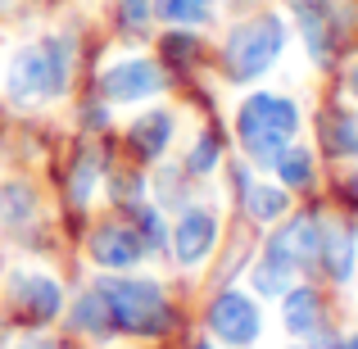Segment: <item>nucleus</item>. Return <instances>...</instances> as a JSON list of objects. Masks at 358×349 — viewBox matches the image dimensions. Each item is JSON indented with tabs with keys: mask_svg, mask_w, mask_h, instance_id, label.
Segmentation results:
<instances>
[{
	"mask_svg": "<svg viewBox=\"0 0 358 349\" xmlns=\"http://www.w3.org/2000/svg\"><path fill=\"white\" fill-rule=\"evenodd\" d=\"M213 245H218V213L204 204H186L173 227V259L182 268H195L213 254Z\"/></svg>",
	"mask_w": 358,
	"mask_h": 349,
	"instance_id": "obj_8",
	"label": "nucleus"
},
{
	"mask_svg": "<svg viewBox=\"0 0 358 349\" xmlns=\"http://www.w3.org/2000/svg\"><path fill=\"white\" fill-rule=\"evenodd\" d=\"M295 131H299V109H295V100H286V96L254 91L236 109V136H241L245 155H250L254 164L272 168V159L295 141Z\"/></svg>",
	"mask_w": 358,
	"mask_h": 349,
	"instance_id": "obj_3",
	"label": "nucleus"
},
{
	"mask_svg": "<svg viewBox=\"0 0 358 349\" xmlns=\"http://www.w3.org/2000/svg\"><path fill=\"white\" fill-rule=\"evenodd\" d=\"M155 18L173 27H195L213 18V0H155Z\"/></svg>",
	"mask_w": 358,
	"mask_h": 349,
	"instance_id": "obj_17",
	"label": "nucleus"
},
{
	"mask_svg": "<svg viewBox=\"0 0 358 349\" xmlns=\"http://www.w3.org/2000/svg\"><path fill=\"white\" fill-rule=\"evenodd\" d=\"M290 9L299 18V32H304V45L313 55V64H331L354 14H345L341 0H290Z\"/></svg>",
	"mask_w": 358,
	"mask_h": 349,
	"instance_id": "obj_5",
	"label": "nucleus"
},
{
	"mask_svg": "<svg viewBox=\"0 0 358 349\" xmlns=\"http://www.w3.org/2000/svg\"><path fill=\"white\" fill-rule=\"evenodd\" d=\"M155 18V0H118V27L122 32H145Z\"/></svg>",
	"mask_w": 358,
	"mask_h": 349,
	"instance_id": "obj_22",
	"label": "nucleus"
},
{
	"mask_svg": "<svg viewBox=\"0 0 358 349\" xmlns=\"http://www.w3.org/2000/svg\"><path fill=\"white\" fill-rule=\"evenodd\" d=\"M345 349H358V336H350V341H345Z\"/></svg>",
	"mask_w": 358,
	"mask_h": 349,
	"instance_id": "obj_26",
	"label": "nucleus"
},
{
	"mask_svg": "<svg viewBox=\"0 0 358 349\" xmlns=\"http://www.w3.org/2000/svg\"><path fill=\"white\" fill-rule=\"evenodd\" d=\"M272 173H277V186L295 191V186H308L313 182V155L299 145H286L277 159H272Z\"/></svg>",
	"mask_w": 358,
	"mask_h": 349,
	"instance_id": "obj_16",
	"label": "nucleus"
},
{
	"mask_svg": "<svg viewBox=\"0 0 358 349\" xmlns=\"http://www.w3.org/2000/svg\"><path fill=\"white\" fill-rule=\"evenodd\" d=\"M286 50V23L281 14H259V18H245L227 32L222 41V64H227V78L231 82H254L272 69Z\"/></svg>",
	"mask_w": 358,
	"mask_h": 349,
	"instance_id": "obj_4",
	"label": "nucleus"
},
{
	"mask_svg": "<svg viewBox=\"0 0 358 349\" xmlns=\"http://www.w3.org/2000/svg\"><path fill=\"white\" fill-rule=\"evenodd\" d=\"M5 5H9V0H0V9H5Z\"/></svg>",
	"mask_w": 358,
	"mask_h": 349,
	"instance_id": "obj_29",
	"label": "nucleus"
},
{
	"mask_svg": "<svg viewBox=\"0 0 358 349\" xmlns=\"http://www.w3.org/2000/svg\"><path fill=\"white\" fill-rule=\"evenodd\" d=\"M313 349H345V341H331V336H313Z\"/></svg>",
	"mask_w": 358,
	"mask_h": 349,
	"instance_id": "obj_23",
	"label": "nucleus"
},
{
	"mask_svg": "<svg viewBox=\"0 0 358 349\" xmlns=\"http://www.w3.org/2000/svg\"><path fill=\"white\" fill-rule=\"evenodd\" d=\"M236 186H241V204L250 209V218H254V222H277L281 213L290 209L286 186H254L245 168H236Z\"/></svg>",
	"mask_w": 358,
	"mask_h": 349,
	"instance_id": "obj_12",
	"label": "nucleus"
},
{
	"mask_svg": "<svg viewBox=\"0 0 358 349\" xmlns=\"http://www.w3.org/2000/svg\"><path fill=\"white\" fill-rule=\"evenodd\" d=\"M354 250H358V245H354V227H345V222H322V250H317V263H322L336 281H350Z\"/></svg>",
	"mask_w": 358,
	"mask_h": 349,
	"instance_id": "obj_11",
	"label": "nucleus"
},
{
	"mask_svg": "<svg viewBox=\"0 0 358 349\" xmlns=\"http://www.w3.org/2000/svg\"><path fill=\"white\" fill-rule=\"evenodd\" d=\"M218 159H222V145H218V136H213V131H204V136L195 141L191 159H186V173H191V177H209L213 168H218Z\"/></svg>",
	"mask_w": 358,
	"mask_h": 349,
	"instance_id": "obj_21",
	"label": "nucleus"
},
{
	"mask_svg": "<svg viewBox=\"0 0 358 349\" xmlns=\"http://www.w3.org/2000/svg\"><path fill=\"white\" fill-rule=\"evenodd\" d=\"M350 191H354V200H358V173H354V182H350Z\"/></svg>",
	"mask_w": 358,
	"mask_h": 349,
	"instance_id": "obj_27",
	"label": "nucleus"
},
{
	"mask_svg": "<svg viewBox=\"0 0 358 349\" xmlns=\"http://www.w3.org/2000/svg\"><path fill=\"white\" fill-rule=\"evenodd\" d=\"M281 318H286V332L317 336V327H322V299H317V290L313 286H290L286 299H281Z\"/></svg>",
	"mask_w": 358,
	"mask_h": 349,
	"instance_id": "obj_13",
	"label": "nucleus"
},
{
	"mask_svg": "<svg viewBox=\"0 0 358 349\" xmlns=\"http://www.w3.org/2000/svg\"><path fill=\"white\" fill-rule=\"evenodd\" d=\"M73 55H78V41L64 32L45 36V41H32L9 59V100L14 105H41V100H59L73 82Z\"/></svg>",
	"mask_w": 358,
	"mask_h": 349,
	"instance_id": "obj_1",
	"label": "nucleus"
},
{
	"mask_svg": "<svg viewBox=\"0 0 358 349\" xmlns=\"http://www.w3.org/2000/svg\"><path fill=\"white\" fill-rule=\"evenodd\" d=\"M69 327H73V332L96 336V341H109V336H114V318H109V304L100 299V290H87V295L73 299Z\"/></svg>",
	"mask_w": 358,
	"mask_h": 349,
	"instance_id": "obj_15",
	"label": "nucleus"
},
{
	"mask_svg": "<svg viewBox=\"0 0 358 349\" xmlns=\"http://www.w3.org/2000/svg\"><path fill=\"white\" fill-rule=\"evenodd\" d=\"M327 145L345 159H358V118L354 114H336L327 122Z\"/></svg>",
	"mask_w": 358,
	"mask_h": 349,
	"instance_id": "obj_20",
	"label": "nucleus"
},
{
	"mask_svg": "<svg viewBox=\"0 0 358 349\" xmlns=\"http://www.w3.org/2000/svg\"><path fill=\"white\" fill-rule=\"evenodd\" d=\"M164 91V69L155 59H118L100 73V96L109 105H136Z\"/></svg>",
	"mask_w": 358,
	"mask_h": 349,
	"instance_id": "obj_7",
	"label": "nucleus"
},
{
	"mask_svg": "<svg viewBox=\"0 0 358 349\" xmlns=\"http://www.w3.org/2000/svg\"><path fill=\"white\" fill-rule=\"evenodd\" d=\"M195 349H213V345H195Z\"/></svg>",
	"mask_w": 358,
	"mask_h": 349,
	"instance_id": "obj_28",
	"label": "nucleus"
},
{
	"mask_svg": "<svg viewBox=\"0 0 358 349\" xmlns=\"http://www.w3.org/2000/svg\"><path fill=\"white\" fill-rule=\"evenodd\" d=\"M127 141H131V150H136L141 159H159L168 150V141H173V114H164V109L141 114L136 122H131Z\"/></svg>",
	"mask_w": 358,
	"mask_h": 349,
	"instance_id": "obj_14",
	"label": "nucleus"
},
{
	"mask_svg": "<svg viewBox=\"0 0 358 349\" xmlns=\"http://www.w3.org/2000/svg\"><path fill=\"white\" fill-rule=\"evenodd\" d=\"M141 254H145V245H141L136 227H122V222H105V227L91 232V259L100 263V268H136Z\"/></svg>",
	"mask_w": 358,
	"mask_h": 349,
	"instance_id": "obj_10",
	"label": "nucleus"
},
{
	"mask_svg": "<svg viewBox=\"0 0 358 349\" xmlns=\"http://www.w3.org/2000/svg\"><path fill=\"white\" fill-rule=\"evenodd\" d=\"M209 332L218 336L222 345H254L259 341V332H263V313H259V304H254L245 290H222L218 299L209 304Z\"/></svg>",
	"mask_w": 358,
	"mask_h": 349,
	"instance_id": "obj_6",
	"label": "nucleus"
},
{
	"mask_svg": "<svg viewBox=\"0 0 358 349\" xmlns=\"http://www.w3.org/2000/svg\"><path fill=\"white\" fill-rule=\"evenodd\" d=\"M9 304L27 318V322H55L64 308V290L59 281H50L45 272H14L9 277Z\"/></svg>",
	"mask_w": 358,
	"mask_h": 349,
	"instance_id": "obj_9",
	"label": "nucleus"
},
{
	"mask_svg": "<svg viewBox=\"0 0 358 349\" xmlns=\"http://www.w3.org/2000/svg\"><path fill=\"white\" fill-rule=\"evenodd\" d=\"M96 290L109 304L114 332H127V336L173 332V304H168L159 281H150V277H105V281H96Z\"/></svg>",
	"mask_w": 358,
	"mask_h": 349,
	"instance_id": "obj_2",
	"label": "nucleus"
},
{
	"mask_svg": "<svg viewBox=\"0 0 358 349\" xmlns=\"http://www.w3.org/2000/svg\"><path fill=\"white\" fill-rule=\"evenodd\" d=\"M96 182H100V159L87 150V155L73 164V177H69V195H73V204H87V200H91V191H96Z\"/></svg>",
	"mask_w": 358,
	"mask_h": 349,
	"instance_id": "obj_19",
	"label": "nucleus"
},
{
	"mask_svg": "<svg viewBox=\"0 0 358 349\" xmlns=\"http://www.w3.org/2000/svg\"><path fill=\"white\" fill-rule=\"evenodd\" d=\"M131 227H136V236H141L145 250H164L168 232H164V218H159L155 204H131Z\"/></svg>",
	"mask_w": 358,
	"mask_h": 349,
	"instance_id": "obj_18",
	"label": "nucleus"
},
{
	"mask_svg": "<svg viewBox=\"0 0 358 349\" xmlns=\"http://www.w3.org/2000/svg\"><path fill=\"white\" fill-rule=\"evenodd\" d=\"M14 349H64V345H55V341H23V345H14Z\"/></svg>",
	"mask_w": 358,
	"mask_h": 349,
	"instance_id": "obj_24",
	"label": "nucleus"
},
{
	"mask_svg": "<svg viewBox=\"0 0 358 349\" xmlns=\"http://www.w3.org/2000/svg\"><path fill=\"white\" fill-rule=\"evenodd\" d=\"M350 91H354V96H358V64H354V69H350Z\"/></svg>",
	"mask_w": 358,
	"mask_h": 349,
	"instance_id": "obj_25",
	"label": "nucleus"
}]
</instances>
